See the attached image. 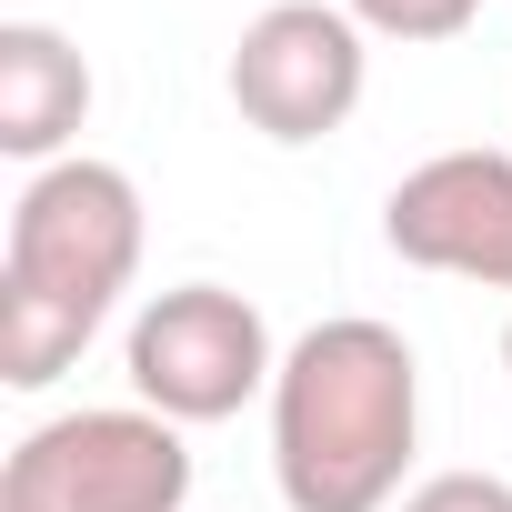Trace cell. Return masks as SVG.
Wrapping results in <instances>:
<instances>
[{"label":"cell","mask_w":512,"mask_h":512,"mask_svg":"<svg viewBox=\"0 0 512 512\" xmlns=\"http://www.w3.org/2000/svg\"><path fill=\"white\" fill-rule=\"evenodd\" d=\"M422 452V362L392 322L332 312L272 372V482L292 512H392Z\"/></svg>","instance_id":"cell-1"},{"label":"cell","mask_w":512,"mask_h":512,"mask_svg":"<svg viewBox=\"0 0 512 512\" xmlns=\"http://www.w3.org/2000/svg\"><path fill=\"white\" fill-rule=\"evenodd\" d=\"M131 272H141V181L91 151L31 171L11 201V241H0V382L51 392L111 322Z\"/></svg>","instance_id":"cell-2"},{"label":"cell","mask_w":512,"mask_h":512,"mask_svg":"<svg viewBox=\"0 0 512 512\" xmlns=\"http://www.w3.org/2000/svg\"><path fill=\"white\" fill-rule=\"evenodd\" d=\"M181 502H191V442L151 402L51 412L0 462V512H181Z\"/></svg>","instance_id":"cell-3"},{"label":"cell","mask_w":512,"mask_h":512,"mask_svg":"<svg viewBox=\"0 0 512 512\" xmlns=\"http://www.w3.org/2000/svg\"><path fill=\"white\" fill-rule=\"evenodd\" d=\"M121 362H131V392L161 422H181V432L191 422H231L251 392H272V372H282L262 302L231 292V282H171V292H151L141 322H131V342H121Z\"/></svg>","instance_id":"cell-4"},{"label":"cell","mask_w":512,"mask_h":512,"mask_svg":"<svg viewBox=\"0 0 512 512\" xmlns=\"http://www.w3.org/2000/svg\"><path fill=\"white\" fill-rule=\"evenodd\" d=\"M362 81H372V31L342 0H272L231 41V111L282 151L332 141L362 111Z\"/></svg>","instance_id":"cell-5"},{"label":"cell","mask_w":512,"mask_h":512,"mask_svg":"<svg viewBox=\"0 0 512 512\" xmlns=\"http://www.w3.org/2000/svg\"><path fill=\"white\" fill-rule=\"evenodd\" d=\"M382 241L412 272L512 292V151H432L392 181Z\"/></svg>","instance_id":"cell-6"},{"label":"cell","mask_w":512,"mask_h":512,"mask_svg":"<svg viewBox=\"0 0 512 512\" xmlns=\"http://www.w3.org/2000/svg\"><path fill=\"white\" fill-rule=\"evenodd\" d=\"M81 121H91V61L51 21H11L0 31V151L51 171V161H71Z\"/></svg>","instance_id":"cell-7"},{"label":"cell","mask_w":512,"mask_h":512,"mask_svg":"<svg viewBox=\"0 0 512 512\" xmlns=\"http://www.w3.org/2000/svg\"><path fill=\"white\" fill-rule=\"evenodd\" d=\"M342 11L372 31V41H402V51H432V41H462L482 21V0H342Z\"/></svg>","instance_id":"cell-8"},{"label":"cell","mask_w":512,"mask_h":512,"mask_svg":"<svg viewBox=\"0 0 512 512\" xmlns=\"http://www.w3.org/2000/svg\"><path fill=\"white\" fill-rule=\"evenodd\" d=\"M392 512H512V482H502V472H432V482H412Z\"/></svg>","instance_id":"cell-9"},{"label":"cell","mask_w":512,"mask_h":512,"mask_svg":"<svg viewBox=\"0 0 512 512\" xmlns=\"http://www.w3.org/2000/svg\"><path fill=\"white\" fill-rule=\"evenodd\" d=\"M502 372H512V322H502Z\"/></svg>","instance_id":"cell-10"}]
</instances>
